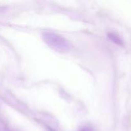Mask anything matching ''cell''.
<instances>
[{
  "label": "cell",
  "instance_id": "6da1fadb",
  "mask_svg": "<svg viewBox=\"0 0 131 131\" xmlns=\"http://www.w3.org/2000/svg\"><path fill=\"white\" fill-rule=\"evenodd\" d=\"M43 38L49 47L58 52H66L70 50L71 47L70 42L66 38L52 32L43 33Z\"/></svg>",
  "mask_w": 131,
  "mask_h": 131
},
{
  "label": "cell",
  "instance_id": "7a4b0ae2",
  "mask_svg": "<svg viewBox=\"0 0 131 131\" xmlns=\"http://www.w3.org/2000/svg\"><path fill=\"white\" fill-rule=\"evenodd\" d=\"M108 37H109V38H110V39L113 41V42H115V43H117V44H118V45H121V46L122 45H123L122 42L121 40H120V38L117 37V36L113 34V33H109Z\"/></svg>",
  "mask_w": 131,
  "mask_h": 131
},
{
  "label": "cell",
  "instance_id": "3957f363",
  "mask_svg": "<svg viewBox=\"0 0 131 131\" xmlns=\"http://www.w3.org/2000/svg\"><path fill=\"white\" fill-rule=\"evenodd\" d=\"M81 131H92V129L90 127H84Z\"/></svg>",
  "mask_w": 131,
  "mask_h": 131
},
{
  "label": "cell",
  "instance_id": "277c9868",
  "mask_svg": "<svg viewBox=\"0 0 131 131\" xmlns=\"http://www.w3.org/2000/svg\"><path fill=\"white\" fill-rule=\"evenodd\" d=\"M48 131H54V130H52V129H48Z\"/></svg>",
  "mask_w": 131,
  "mask_h": 131
}]
</instances>
